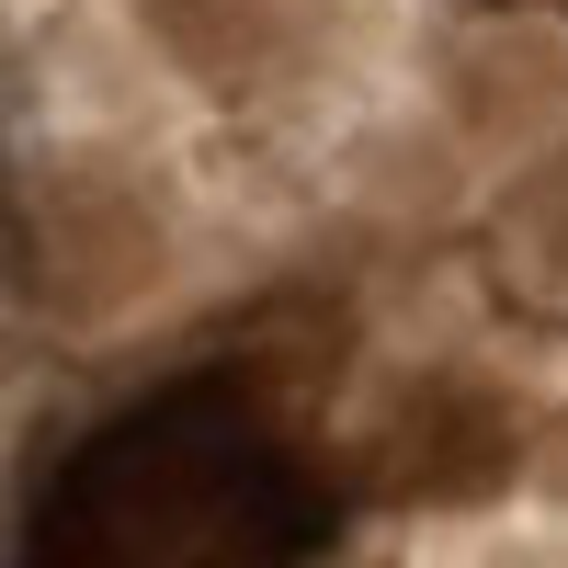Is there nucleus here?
I'll return each instance as SVG.
<instances>
[{
    "label": "nucleus",
    "instance_id": "1",
    "mask_svg": "<svg viewBox=\"0 0 568 568\" xmlns=\"http://www.w3.org/2000/svg\"><path fill=\"white\" fill-rule=\"evenodd\" d=\"M318 546L329 489L284 420L227 375H182L45 466L12 568H307Z\"/></svg>",
    "mask_w": 568,
    "mask_h": 568
}]
</instances>
